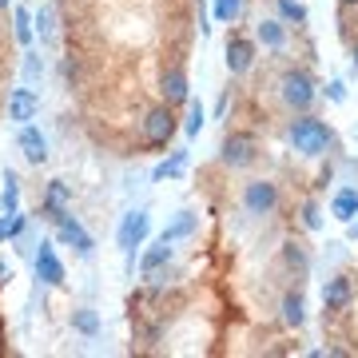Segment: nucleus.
Returning <instances> with one entry per match:
<instances>
[{"mask_svg":"<svg viewBox=\"0 0 358 358\" xmlns=\"http://www.w3.org/2000/svg\"><path fill=\"white\" fill-rule=\"evenodd\" d=\"M148 227H152V219H148V211H143V207H136V211H128V215L120 219L115 239H120V251H124L128 259H136V247H143Z\"/></svg>","mask_w":358,"mask_h":358,"instance_id":"obj_2","label":"nucleus"},{"mask_svg":"<svg viewBox=\"0 0 358 358\" xmlns=\"http://www.w3.org/2000/svg\"><path fill=\"white\" fill-rule=\"evenodd\" d=\"M16 143H20V152H24L28 164L40 167L44 159H48V140H44V136H40V128H32V124H24V128H20Z\"/></svg>","mask_w":358,"mask_h":358,"instance_id":"obj_11","label":"nucleus"},{"mask_svg":"<svg viewBox=\"0 0 358 358\" xmlns=\"http://www.w3.org/2000/svg\"><path fill=\"white\" fill-rule=\"evenodd\" d=\"M40 72H44V64H40V56H36V52H28V56H24V80L32 84V80H40Z\"/></svg>","mask_w":358,"mask_h":358,"instance_id":"obj_31","label":"nucleus"},{"mask_svg":"<svg viewBox=\"0 0 358 358\" xmlns=\"http://www.w3.org/2000/svg\"><path fill=\"white\" fill-rule=\"evenodd\" d=\"M20 231H24V215H20V211L4 215V219H0V243H4V239H16Z\"/></svg>","mask_w":358,"mask_h":358,"instance_id":"obj_25","label":"nucleus"},{"mask_svg":"<svg viewBox=\"0 0 358 358\" xmlns=\"http://www.w3.org/2000/svg\"><path fill=\"white\" fill-rule=\"evenodd\" d=\"M171 136H176V112H171V103L152 108V112L143 115V143L159 148V143H167Z\"/></svg>","mask_w":358,"mask_h":358,"instance_id":"obj_5","label":"nucleus"},{"mask_svg":"<svg viewBox=\"0 0 358 358\" xmlns=\"http://www.w3.org/2000/svg\"><path fill=\"white\" fill-rule=\"evenodd\" d=\"M303 227H307V231H319V227H322L319 203H303Z\"/></svg>","mask_w":358,"mask_h":358,"instance_id":"obj_30","label":"nucleus"},{"mask_svg":"<svg viewBox=\"0 0 358 358\" xmlns=\"http://www.w3.org/2000/svg\"><path fill=\"white\" fill-rule=\"evenodd\" d=\"M36 279L44 282V287H60V282H64V263L56 259V247H52L48 239L36 247Z\"/></svg>","mask_w":358,"mask_h":358,"instance_id":"obj_7","label":"nucleus"},{"mask_svg":"<svg viewBox=\"0 0 358 358\" xmlns=\"http://www.w3.org/2000/svg\"><path fill=\"white\" fill-rule=\"evenodd\" d=\"M287 140H291V148L299 155H307V159H315V155H322L327 148H331V128L322 124V120H315V115H303V120H294L291 131H287Z\"/></svg>","mask_w":358,"mask_h":358,"instance_id":"obj_1","label":"nucleus"},{"mask_svg":"<svg viewBox=\"0 0 358 358\" xmlns=\"http://www.w3.org/2000/svg\"><path fill=\"white\" fill-rule=\"evenodd\" d=\"M36 112H40V96L32 88H13L8 92V120H13V124L24 128L28 120H36Z\"/></svg>","mask_w":358,"mask_h":358,"instance_id":"obj_8","label":"nucleus"},{"mask_svg":"<svg viewBox=\"0 0 358 358\" xmlns=\"http://www.w3.org/2000/svg\"><path fill=\"white\" fill-rule=\"evenodd\" d=\"M350 231H355V235H358V219H355V223H350Z\"/></svg>","mask_w":358,"mask_h":358,"instance_id":"obj_34","label":"nucleus"},{"mask_svg":"<svg viewBox=\"0 0 358 358\" xmlns=\"http://www.w3.org/2000/svg\"><path fill=\"white\" fill-rule=\"evenodd\" d=\"M259 155V143L255 136H247V131H231L227 140H223V148H219V159L227 167H251Z\"/></svg>","mask_w":358,"mask_h":358,"instance_id":"obj_4","label":"nucleus"},{"mask_svg":"<svg viewBox=\"0 0 358 358\" xmlns=\"http://www.w3.org/2000/svg\"><path fill=\"white\" fill-rule=\"evenodd\" d=\"M164 103H171V108H179V103H187V76H183L179 68L164 72Z\"/></svg>","mask_w":358,"mask_h":358,"instance_id":"obj_15","label":"nucleus"},{"mask_svg":"<svg viewBox=\"0 0 358 358\" xmlns=\"http://www.w3.org/2000/svg\"><path fill=\"white\" fill-rule=\"evenodd\" d=\"M183 167H187V152H171L164 164H155L152 179H155V183H159V179H179V176H183Z\"/></svg>","mask_w":358,"mask_h":358,"instance_id":"obj_19","label":"nucleus"},{"mask_svg":"<svg viewBox=\"0 0 358 358\" xmlns=\"http://www.w3.org/2000/svg\"><path fill=\"white\" fill-rule=\"evenodd\" d=\"M282 259H287V267L307 271V251H303L299 243H282Z\"/></svg>","mask_w":358,"mask_h":358,"instance_id":"obj_27","label":"nucleus"},{"mask_svg":"<svg viewBox=\"0 0 358 358\" xmlns=\"http://www.w3.org/2000/svg\"><path fill=\"white\" fill-rule=\"evenodd\" d=\"M195 227H199V215H192V211H179V215L164 227V235H159V239H167V243H179V239H187Z\"/></svg>","mask_w":358,"mask_h":358,"instance_id":"obj_16","label":"nucleus"},{"mask_svg":"<svg viewBox=\"0 0 358 358\" xmlns=\"http://www.w3.org/2000/svg\"><path fill=\"white\" fill-rule=\"evenodd\" d=\"M282 322H287V327H303V322H307V303H303V294H287V299H282Z\"/></svg>","mask_w":358,"mask_h":358,"instance_id":"obj_20","label":"nucleus"},{"mask_svg":"<svg viewBox=\"0 0 358 358\" xmlns=\"http://www.w3.org/2000/svg\"><path fill=\"white\" fill-rule=\"evenodd\" d=\"M279 96H282V103H287V108H294V112H307L310 103H315V84H310L307 72H282Z\"/></svg>","mask_w":358,"mask_h":358,"instance_id":"obj_3","label":"nucleus"},{"mask_svg":"<svg viewBox=\"0 0 358 358\" xmlns=\"http://www.w3.org/2000/svg\"><path fill=\"white\" fill-rule=\"evenodd\" d=\"M72 331H80V334H88V338H96V334H100V319H96V310H88V307L72 310Z\"/></svg>","mask_w":358,"mask_h":358,"instance_id":"obj_23","label":"nucleus"},{"mask_svg":"<svg viewBox=\"0 0 358 358\" xmlns=\"http://www.w3.org/2000/svg\"><path fill=\"white\" fill-rule=\"evenodd\" d=\"M279 16L291 20V24H303V20H307V8H303L299 0H279Z\"/></svg>","mask_w":358,"mask_h":358,"instance_id":"obj_26","label":"nucleus"},{"mask_svg":"<svg viewBox=\"0 0 358 358\" xmlns=\"http://www.w3.org/2000/svg\"><path fill=\"white\" fill-rule=\"evenodd\" d=\"M239 13H243V0H215V20L219 24H231Z\"/></svg>","mask_w":358,"mask_h":358,"instance_id":"obj_24","label":"nucleus"},{"mask_svg":"<svg viewBox=\"0 0 358 358\" xmlns=\"http://www.w3.org/2000/svg\"><path fill=\"white\" fill-rule=\"evenodd\" d=\"M167 263H171V243H167V239H159V243H155L152 251H143V259H140V275H143V279H152L155 271L167 267Z\"/></svg>","mask_w":358,"mask_h":358,"instance_id":"obj_14","label":"nucleus"},{"mask_svg":"<svg viewBox=\"0 0 358 358\" xmlns=\"http://www.w3.org/2000/svg\"><path fill=\"white\" fill-rule=\"evenodd\" d=\"M343 4H358V0H343Z\"/></svg>","mask_w":358,"mask_h":358,"instance_id":"obj_37","label":"nucleus"},{"mask_svg":"<svg viewBox=\"0 0 358 358\" xmlns=\"http://www.w3.org/2000/svg\"><path fill=\"white\" fill-rule=\"evenodd\" d=\"M0 8H8V0H0Z\"/></svg>","mask_w":358,"mask_h":358,"instance_id":"obj_36","label":"nucleus"},{"mask_svg":"<svg viewBox=\"0 0 358 358\" xmlns=\"http://www.w3.org/2000/svg\"><path fill=\"white\" fill-rule=\"evenodd\" d=\"M251 64H255V44L251 40H227V72L231 76H243V72H251Z\"/></svg>","mask_w":358,"mask_h":358,"instance_id":"obj_10","label":"nucleus"},{"mask_svg":"<svg viewBox=\"0 0 358 358\" xmlns=\"http://www.w3.org/2000/svg\"><path fill=\"white\" fill-rule=\"evenodd\" d=\"M44 215L56 223L60 215H68V187H64V179H52L48 183V195H44Z\"/></svg>","mask_w":358,"mask_h":358,"instance_id":"obj_13","label":"nucleus"},{"mask_svg":"<svg viewBox=\"0 0 358 358\" xmlns=\"http://www.w3.org/2000/svg\"><path fill=\"white\" fill-rule=\"evenodd\" d=\"M355 68H358V44H355Z\"/></svg>","mask_w":358,"mask_h":358,"instance_id":"obj_35","label":"nucleus"},{"mask_svg":"<svg viewBox=\"0 0 358 358\" xmlns=\"http://www.w3.org/2000/svg\"><path fill=\"white\" fill-rule=\"evenodd\" d=\"M4 279H8V267H4V263H0V282H4Z\"/></svg>","mask_w":358,"mask_h":358,"instance_id":"obj_33","label":"nucleus"},{"mask_svg":"<svg viewBox=\"0 0 358 358\" xmlns=\"http://www.w3.org/2000/svg\"><path fill=\"white\" fill-rule=\"evenodd\" d=\"M255 36L263 40V48H282L287 44V28H282V20H259Z\"/></svg>","mask_w":358,"mask_h":358,"instance_id":"obj_18","label":"nucleus"},{"mask_svg":"<svg viewBox=\"0 0 358 358\" xmlns=\"http://www.w3.org/2000/svg\"><path fill=\"white\" fill-rule=\"evenodd\" d=\"M56 239H60V243H68V247H76V255H92V247H96V243H92V235L80 227L72 215L56 219Z\"/></svg>","mask_w":358,"mask_h":358,"instance_id":"obj_9","label":"nucleus"},{"mask_svg":"<svg viewBox=\"0 0 358 358\" xmlns=\"http://www.w3.org/2000/svg\"><path fill=\"white\" fill-rule=\"evenodd\" d=\"M327 96H331L334 103H343V100H346V88H343V80H334L331 88H327Z\"/></svg>","mask_w":358,"mask_h":358,"instance_id":"obj_32","label":"nucleus"},{"mask_svg":"<svg viewBox=\"0 0 358 358\" xmlns=\"http://www.w3.org/2000/svg\"><path fill=\"white\" fill-rule=\"evenodd\" d=\"M243 207L251 211V215H271V211L279 207V187H275L271 179H255V183H247Z\"/></svg>","mask_w":358,"mask_h":358,"instance_id":"obj_6","label":"nucleus"},{"mask_svg":"<svg viewBox=\"0 0 358 358\" xmlns=\"http://www.w3.org/2000/svg\"><path fill=\"white\" fill-rule=\"evenodd\" d=\"M13 20H16V40L28 48L32 36H36V16L28 13V8H13Z\"/></svg>","mask_w":358,"mask_h":358,"instance_id":"obj_22","label":"nucleus"},{"mask_svg":"<svg viewBox=\"0 0 358 358\" xmlns=\"http://www.w3.org/2000/svg\"><path fill=\"white\" fill-rule=\"evenodd\" d=\"M203 120H207L203 108H199V103H192V112H187V136H192V140L203 131Z\"/></svg>","mask_w":358,"mask_h":358,"instance_id":"obj_29","label":"nucleus"},{"mask_svg":"<svg viewBox=\"0 0 358 358\" xmlns=\"http://www.w3.org/2000/svg\"><path fill=\"white\" fill-rule=\"evenodd\" d=\"M331 211H334V219H343V223H355V219H358V192L343 187V192L334 195Z\"/></svg>","mask_w":358,"mask_h":358,"instance_id":"obj_17","label":"nucleus"},{"mask_svg":"<svg viewBox=\"0 0 358 358\" xmlns=\"http://www.w3.org/2000/svg\"><path fill=\"white\" fill-rule=\"evenodd\" d=\"M350 299H355V287H350L346 275H334V279L322 287V307L327 310H346L350 307Z\"/></svg>","mask_w":358,"mask_h":358,"instance_id":"obj_12","label":"nucleus"},{"mask_svg":"<svg viewBox=\"0 0 358 358\" xmlns=\"http://www.w3.org/2000/svg\"><path fill=\"white\" fill-rule=\"evenodd\" d=\"M36 32H40V44H52V8H40L36 13Z\"/></svg>","mask_w":358,"mask_h":358,"instance_id":"obj_28","label":"nucleus"},{"mask_svg":"<svg viewBox=\"0 0 358 358\" xmlns=\"http://www.w3.org/2000/svg\"><path fill=\"white\" fill-rule=\"evenodd\" d=\"M0 207H4V215L20 211V179H16L13 171H4V192H0Z\"/></svg>","mask_w":358,"mask_h":358,"instance_id":"obj_21","label":"nucleus"}]
</instances>
